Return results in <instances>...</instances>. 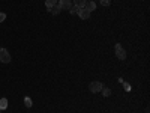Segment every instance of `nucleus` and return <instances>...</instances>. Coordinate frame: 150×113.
Returning <instances> with one entry per match:
<instances>
[{
	"mask_svg": "<svg viewBox=\"0 0 150 113\" xmlns=\"http://www.w3.org/2000/svg\"><path fill=\"white\" fill-rule=\"evenodd\" d=\"M102 83L101 82H92L90 84H89V89H90V92L92 94H98V92H101L102 91Z\"/></svg>",
	"mask_w": 150,
	"mask_h": 113,
	"instance_id": "obj_2",
	"label": "nucleus"
},
{
	"mask_svg": "<svg viewBox=\"0 0 150 113\" xmlns=\"http://www.w3.org/2000/svg\"><path fill=\"white\" fill-rule=\"evenodd\" d=\"M102 95L104 97H110L111 95V89H110V87H102Z\"/></svg>",
	"mask_w": 150,
	"mask_h": 113,
	"instance_id": "obj_11",
	"label": "nucleus"
},
{
	"mask_svg": "<svg viewBox=\"0 0 150 113\" xmlns=\"http://www.w3.org/2000/svg\"><path fill=\"white\" fill-rule=\"evenodd\" d=\"M77 11H78V8H75L74 5H72V8L69 9V12H71V14H77Z\"/></svg>",
	"mask_w": 150,
	"mask_h": 113,
	"instance_id": "obj_14",
	"label": "nucleus"
},
{
	"mask_svg": "<svg viewBox=\"0 0 150 113\" xmlns=\"http://www.w3.org/2000/svg\"><path fill=\"white\" fill-rule=\"evenodd\" d=\"M6 18V14H3V12H0V21H3Z\"/></svg>",
	"mask_w": 150,
	"mask_h": 113,
	"instance_id": "obj_15",
	"label": "nucleus"
},
{
	"mask_svg": "<svg viewBox=\"0 0 150 113\" xmlns=\"http://www.w3.org/2000/svg\"><path fill=\"white\" fill-rule=\"evenodd\" d=\"M147 113H149V112H147Z\"/></svg>",
	"mask_w": 150,
	"mask_h": 113,
	"instance_id": "obj_16",
	"label": "nucleus"
},
{
	"mask_svg": "<svg viewBox=\"0 0 150 113\" xmlns=\"http://www.w3.org/2000/svg\"><path fill=\"white\" fill-rule=\"evenodd\" d=\"M24 106H26V107H32V99L30 98H24Z\"/></svg>",
	"mask_w": 150,
	"mask_h": 113,
	"instance_id": "obj_12",
	"label": "nucleus"
},
{
	"mask_svg": "<svg viewBox=\"0 0 150 113\" xmlns=\"http://www.w3.org/2000/svg\"><path fill=\"white\" fill-rule=\"evenodd\" d=\"M48 11H50V12H53L54 15H57V14H60V12H62V9L59 8V5H54V6H51V8H50Z\"/></svg>",
	"mask_w": 150,
	"mask_h": 113,
	"instance_id": "obj_8",
	"label": "nucleus"
},
{
	"mask_svg": "<svg viewBox=\"0 0 150 113\" xmlns=\"http://www.w3.org/2000/svg\"><path fill=\"white\" fill-rule=\"evenodd\" d=\"M6 107H8V99L2 98V99H0V110H5Z\"/></svg>",
	"mask_w": 150,
	"mask_h": 113,
	"instance_id": "obj_10",
	"label": "nucleus"
},
{
	"mask_svg": "<svg viewBox=\"0 0 150 113\" xmlns=\"http://www.w3.org/2000/svg\"><path fill=\"white\" fill-rule=\"evenodd\" d=\"M0 62L2 64H9L11 62V54L6 48H0Z\"/></svg>",
	"mask_w": 150,
	"mask_h": 113,
	"instance_id": "obj_1",
	"label": "nucleus"
},
{
	"mask_svg": "<svg viewBox=\"0 0 150 113\" xmlns=\"http://www.w3.org/2000/svg\"><path fill=\"white\" fill-rule=\"evenodd\" d=\"M89 12H92V11H95L96 9V3L95 2H86V6H84Z\"/></svg>",
	"mask_w": 150,
	"mask_h": 113,
	"instance_id": "obj_7",
	"label": "nucleus"
},
{
	"mask_svg": "<svg viewBox=\"0 0 150 113\" xmlns=\"http://www.w3.org/2000/svg\"><path fill=\"white\" fill-rule=\"evenodd\" d=\"M110 3H111L110 0H101V5L102 6H110Z\"/></svg>",
	"mask_w": 150,
	"mask_h": 113,
	"instance_id": "obj_13",
	"label": "nucleus"
},
{
	"mask_svg": "<svg viewBox=\"0 0 150 113\" xmlns=\"http://www.w3.org/2000/svg\"><path fill=\"white\" fill-rule=\"evenodd\" d=\"M57 2H59V0H45V6L50 9V8H51V6H54V5H57Z\"/></svg>",
	"mask_w": 150,
	"mask_h": 113,
	"instance_id": "obj_9",
	"label": "nucleus"
},
{
	"mask_svg": "<svg viewBox=\"0 0 150 113\" xmlns=\"http://www.w3.org/2000/svg\"><path fill=\"white\" fill-rule=\"evenodd\" d=\"M57 5H59V8L62 9V11H63V9H71L72 8V2H71V0H59V2H57Z\"/></svg>",
	"mask_w": 150,
	"mask_h": 113,
	"instance_id": "obj_5",
	"label": "nucleus"
},
{
	"mask_svg": "<svg viewBox=\"0 0 150 113\" xmlns=\"http://www.w3.org/2000/svg\"><path fill=\"white\" fill-rule=\"evenodd\" d=\"M77 14H78V17H80L81 20H89V17H90V12L87 11L86 8H78Z\"/></svg>",
	"mask_w": 150,
	"mask_h": 113,
	"instance_id": "obj_4",
	"label": "nucleus"
},
{
	"mask_svg": "<svg viewBox=\"0 0 150 113\" xmlns=\"http://www.w3.org/2000/svg\"><path fill=\"white\" fill-rule=\"evenodd\" d=\"M86 2H87V0H74L72 5H74L75 8H84V6H86Z\"/></svg>",
	"mask_w": 150,
	"mask_h": 113,
	"instance_id": "obj_6",
	"label": "nucleus"
},
{
	"mask_svg": "<svg viewBox=\"0 0 150 113\" xmlns=\"http://www.w3.org/2000/svg\"><path fill=\"white\" fill-rule=\"evenodd\" d=\"M116 56H117L120 60L126 59V51H125V48H123L120 44H116Z\"/></svg>",
	"mask_w": 150,
	"mask_h": 113,
	"instance_id": "obj_3",
	"label": "nucleus"
}]
</instances>
